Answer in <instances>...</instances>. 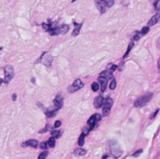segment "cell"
<instances>
[{
  "mask_svg": "<svg viewBox=\"0 0 160 159\" xmlns=\"http://www.w3.org/2000/svg\"><path fill=\"white\" fill-rule=\"evenodd\" d=\"M48 151H43V152H42L40 154H39L38 158V159H45L47 157V156H48Z\"/></svg>",
  "mask_w": 160,
  "mask_h": 159,
  "instance_id": "obj_25",
  "label": "cell"
},
{
  "mask_svg": "<svg viewBox=\"0 0 160 159\" xmlns=\"http://www.w3.org/2000/svg\"><path fill=\"white\" fill-rule=\"evenodd\" d=\"M5 82L9 83L13 76V68L11 65H7L5 67Z\"/></svg>",
  "mask_w": 160,
  "mask_h": 159,
  "instance_id": "obj_5",
  "label": "cell"
},
{
  "mask_svg": "<svg viewBox=\"0 0 160 159\" xmlns=\"http://www.w3.org/2000/svg\"><path fill=\"white\" fill-rule=\"evenodd\" d=\"M134 42H131V44H130V45H128V51H127V52L125 53V55H123V58H126L127 56L128 55V54H129V53H130V51H131V49H132V48H133V47H134Z\"/></svg>",
  "mask_w": 160,
  "mask_h": 159,
  "instance_id": "obj_21",
  "label": "cell"
},
{
  "mask_svg": "<svg viewBox=\"0 0 160 159\" xmlns=\"http://www.w3.org/2000/svg\"><path fill=\"white\" fill-rule=\"evenodd\" d=\"M60 126H61V122L59 121V120H58V121H56V123H55V125H54L55 127L58 128V127H59Z\"/></svg>",
  "mask_w": 160,
  "mask_h": 159,
  "instance_id": "obj_33",
  "label": "cell"
},
{
  "mask_svg": "<svg viewBox=\"0 0 160 159\" xmlns=\"http://www.w3.org/2000/svg\"><path fill=\"white\" fill-rule=\"evenodd\" d=\"M49 34L51 35H58V34H60V33H59V27H55L50 29Z\"/></svg>",
  "mask_w": 160,
  "mask_h": 159,
  "instance_id": "obj_17",
  "label": "cell"
},
{
  "mask_svg": "<svg viewBox=\"0 0 160 159\" xmlns=\"http://www.w3.org/2000/svg\"><path fill=\"white\" fill-rule=\"evenodd\" d=\"M114 4V0H106L105 1V5H106L107 7H111V6H113Z\"/></svg>",
  "mask_w": 160,
  "mask_h": 159,
  "instance_id": "obj_28",
  "label": "cell"
},
{
  "mask_svg": "<svg viewBox=\"0 0 160 159\" xmlns=\"http://www.w3.org/2000/svg\"><path fill=\"white\" fill-rule=\"evenodd\" d=\"M47 143H48V146H49L50 147H54L55 145H56V140H55L54 137H50Z\"/></svg>",
  "mask_w": 160,
  "mask_h": 159,
  "instance_id": "obj_18",
  "label": "cell"
},
{
  "mask_svg": "<svg viewBox=\"0 0 160 159\" xmlns=\"http://www.w3.org/2000/svg\"><path fill=\"white\" fill-rule=\"evenodd\" d=\"M158 70H159V72L160 73V58L158 60Z\"/></svg>",
  "mask_w": 160,
  "mask_h": 159,
  "instance_id": "obj_36",
  "label": "cell"
},
{
  "mask_svg": "<svg viewBox=\"0 0 160 159\" xmlns=\"http://www.w3.org/2000/svg\"><path fill=\"white\" fill-rule=\"evenodd\" d=\"M31 147L36 148L38 146V142L36 140H29L28 141L24 142L23 143H22V147Z\"/></svg>",
  "mask_w": 160,
  "mask_h": 159,
  "instance_id": "obj_8",
  "label": "cell"
},
{
  "mask_svg": "<svg viewBox=\"0 0 160 159\" xmlns=\"http://www.w3.org/2000/svg\"><path fill=\"white\" fill-rule=\"evenodd\" d=\"M100 76L101 77H104L106 78V80H110L112 79V72H111L110 70H105V71L102 72L100 73Z\"/></svg>",
  "mask_w": 160,
  "mask_h": 159,
  "instance_id": "obj_12",
  "label": "cell"
},
{
  "mask_svg": "<svg viewBox=\"0 0 160 159\" xmlns=\"http://www.w3.org/2000/svg\"><path fill=\"white\" fill-rule=\"evenodd\" d=\"M16 98H17V94H14L12 95V100H13V101H16Z\"/></svg>",
  "mask_w": 160,
  "mask_h": 159,
  "instance_id": "obj_37",
  "label": "cell"
},
{
  "mask_svg": "<svg viewBox=\"0 0 160 159\" xmlns=\"http://www.w3.org/2000/svg\"><path fill=\"white\" fill-rule=\"evenodd\" d=\"M74 1H76V0H72V2H73Z\"/></svg>",
  "mask_w": 160,
  "mask_h": 159,
  "instance_id": "obj_40",
  "label": "cell"
},
{
  "mask_svg": "<svg viewBox=\"0 0 160 159\" xmlns=\"http://www.w3.org/2000/svg\"><path fill=\"white\" fill-rule=\"evenodd\" d=\"M42 27L44 28V30L45 31H48V30H50V25L49 24H47V23H43L42 24Z\"/></svg>",
  "mask_w": 160,
  "mask_h": 159,
  "instance_id": "obj_31",
  "label": "cell"
},
{
  "mask_svg": "<svg viewBox=\"0 0 160 159\" xmlns=\"http://www.w3.org/2000/svg\"><path fill=\"white\" fill-rule=\"evenodd\" d=\"M62 98L60 95H58L54 100V110L56 111L60 108L62 105Z\"/></svg>",
  "mask_w": 160,
  "mask_h": 159,
  "instance_id": "obj_6",
  "label": "cell"
},
{
  "mask_svg": "<svg viewBox=\"0 0 160 159\" xmlns=\"http://www.w3.org/2000/svg\"><path fill=\"white\" fill-rule=\"evenodd\" d=\"M52 56L51 55H45V57L42 59V62H43L44 65L47 67H50L52 65Z\"/></svg>",
  "mask_w": 160,
  "mask_h": 159,
  "instance_id": "obj_10",
  "label": "cell"
},
{
  "mask_svg": "<svg viewBox=\"0 0 160 159\" xmlns=\"http://www.w3.org/2000/svg\"><path fill=\"white\" fill-rule=\"evenodd\" d=\"M104 104V98L102 96H98L95 98V101H94V105L96 108H99Z\"/></svg>",
  "mask_w": 160,
  "mask_h": 159,
  "instance_id": "obj_9",
  "label": "cell"
},
{
  "mask_svg": "<svg viewBox=\"0 0 160 159\" xmlns=\"http://www.w3.org/2000/svg\"><path fill=\"white\" fill-rule=\"evenodd\" d=\"M155 7L157 10H159L160 9V0H158L156 3H155Z\"/></svg>",
  "mask_w": 160,
  "mask_h": 159,
  "instance_id": "obj_32",
  "label": "cell"
},
{
  "mask_svg": "<svg viewBox=\"0 0 160 159\" xmlns=\"http://www.w3.org/2000/svg\"><path fill=\"white\" fill-rule=\"evenodd\" d=\"M3 82V80H2V79H1V78H0V85H1L2 84V83Z\"/></svg>",
  "mask_w": 160,
  "mask_h": 159,
  "instance_id": "obj_38",
  "label": "cell"
},
{
  "mask_svg": "<svg viewBox=\"0 0 160 159\" xmlns=\"http://www.w3.org/2000/svg\"><path fill=\"white\" fill-rule=\"evenodd\" d=\"M152 93H147L145 94H144L143 96H141L140 98H138L135 101V102H134V106L137 108L143 107V106L145 105L148 101H150V100L152 99Z\"/></svg>",
  "mask_w": 160,
  "mask_h": 159,
  "instance_id": "obj_1",
  "label": "cell"
},
{
  "mask_svg": "<svg viewBox=\"0 0 160 159\" xmlns=\"http://www.w3.org/2000/svg\"><path fill=\"white\" fill-rule=\"evenodd\" d=\"M159 19H160V12H157V13L155 14V15L153 16L151 19H150L149 21H148V27H149V26H154L155 24H156V23L159 22Z\"/></svg>",
  "mask_w": 160,
  "mask_h": 159,
  "instance_id": "obj_7",
  "label": "cell"
},
{
  "mask_svg": "<svg viewBox=\"0 0 160 159\" xmlns=\"http://www.w3.org/2000/svg\"><path fill=\"white\" fill-rule=\"evenodd\" d=\"M117 65H112V67H111V69L109 70H110L111 72H113V71H115L116 70H117Z\"/></svg>",
  "mask_w": 160,
  "mask_h": 159,
  "instance_id": "obj_35",
  "label": "cell"
},
{
  "mask_svg": "<svg viewBox=\"0 0 160 159\" xmlns=\"http://www.w3.org/2000/svg\"><path fill=\"white\" fill-rule=\"evenodd\" d=\"M74 25H75V29L73 30V32H72V36H73V37H76V36H78V34H79L80 33V31H81V26H82V24L81 23H76L74 22Z\"/></svg>",
  "mask_w": 160,
  "mask_h": 159,
  "instance_id": "obj_13",
  "label": "cell"
},
{
  "mask_svg": "<svg viewBox=\"0 0 160 159\" xmlns=\"http://www.w3.org/2000/svg\"><path fill=\"white\" fill-rule=\"evenodd\" d=\"M1 49H2V48H0V51H1Z\"/></svg>",
  "mask_w": 160,
  "mask_h": 159,
  "instance_id": "obj_42",
  "label": "cell"
},
{
  "mask_svg": "<svg viewBox=\"0 0 160 159\" xmlns=\"http://www.w3.org/2000/svg\"><path fill=\"white\" fill-rule=\"evenodd\" d=\"M61 134V132L60 130H58V129H54V130H52L51 132V135L52 136V137H56V138H58V137L60 136Z\"/></svg>",
  "mask_w": 160,
  "mask_h": 159,
  "instance_id": "obj_20",
  "label": "cell"
},
{
  "mask_svg": "<svg viewBox=\"0 0 160 159\" xmlns=\"http://www.w3.org/2000/svg\"><path fill=\"white\" fill-rule=\"evenodd\" d=\"M102 118V116L100 114H95V115H93L92 116H91V118H89L88 121V126H89V128H90V129L92 130V129L94 128V126H95V125L96 124V123L98 121H100Z\"/></svg>",
  "mask_w": 160,
  "mask_h": 159,
  "instance_id": "obj_4",
  "label": "cell"
},
{
  "mask_svg": "<svg viewBox=\"0 0 160 159\" xmlns=\"http://www.w3.org/2000/svg\"><path fill=\"white\" fill-rule=\"evenodd\" d=\"M112 104H113V101H112V98H109L105 101L104 104H103V108H102L103 116H107V115H109Z\"/></svg>",
  "mask_w": 160,
  "mask_h": 159,
  "instance_id": "obj_2",
  "label": "cell"
},
{
  "mask_svg": "<svg viewBox=\"0 0 160 159\" xmlns=\"http://www.w3.org/2000/svg\"><path fill=\"white\" fill-rule=\"evenodd\" d=\"M142 37V34H141V32H138V31H137V32H135L134 34V35L132 36V40L134 41H138L140 39V37Z\"/></svg>",
  "mask_w": 160,
  "mask_h": 159,
  "instance_id": "obj_22",
  "label": "cell"
},
{
  "mask_svg": "<svg viewBox=\"0 0 160 159\" xmlns=\"http://www.w3.org/2000/svg\"><path fill=\"white\" fill-rule=\"evenodd\" d=\"M47 146H48V143H47L46 142H42V143H40L41 149H43V150L47 149Z\"/></svg>",
  "mask_w": 160,
  "mask_h": 159,
  "instance_id": "obj_30",
  "label": "cell"
},
{
  "mask_svg": "<svg viewBox=\"0 0 160 159\" xmlns=\"http://www.w3.org/2000/svg\"><path fill=\"white\" fill-rule=\"evenodd\" d=\"M83 87H84V83H83L80 79H77L76 80H74V82L73 83V84L68 87L67 90H68V91L70 92V93H73V92H75L77 91V90L81 89Z\"/></svg>",
  "mask_w": 160,
  "mask_h": 159,
  "instance_id": "obj_3",
  "label": "cell"
},
{
  "mask_svg": "<svg viewBox=\"0 0 160 159\" xmlns=\"http://www.w3.org/2000/svg\"><path fill=\"white\" fill-rule=\"evenodd\" d=\"M116 87H117V81H116L115 79H113L111 81L110 84H109V88H110L111 90H114V89L116 88Z\"/></svg>",
  "mask_w": 160,
  "mask_h": 159,
  "instance_id": "obj_27",
  "label": "cell"
},
{
  "mask_svg": "<svg viewBox=\"0 0 160 159\" xmlns=\"http://www.w3.org/2000/svg\"><path fill=\"white\" fill-rule=\"evenodd\" d=\"M142 151H143V150H142V149L139 150V151H138L137 152L134 153V157H137V156H138L139 154H141V153H142Z\"/></svg>",
  "mask_w": 160,
  "mask_h": 159,
  "instance_id": "obj_34",
  "label": "cell"
},
{
  "mask_svg": "<svg viewBox=\"0 0 160 159\" xmlns=\"http://www.w3.org/2000/svg\"><path fill=\"white\" fill-rule=\"evenodd\" d=\"M87 153V151L83 148H76L73 151V154L76 156H83Z\"/></svg>",
  "mask_w": 160,
  "mask_h": 159,
  "instance_id": "obj_14",
  "label": "cell"
},
{
  "mask_svg": "<svg viewBox=\"0 0 160 159\" xmlns=\"http://www.w3.org/2000/svg\"><path fill=\"white\" fill-rule=\"evenodd\" d=\"M148 31H149V27H148V26H145V27L142 28V31H141V34H142V36L145 35V34H146Z\"/></svg>",
  "mask_w": 160,
  "mask_h": 159,
  "instance_id": "obj_29",
  "label": "cell"
},
{
  "mask_svg": "<svg viewBox=\"0 0 160 159\" xmlns=\"http://www.w3.org/2000/svg\"><path fill=\"white\" fill-rule=\"evenodd\" d=\"M69 28H70V26H69L68 25H67V24L62 25L61 26H59V33L62 34H66V33L68 31Z\"/></svg>",
  "mask_w": 160,
  "mask_h": 159,
  "instance_id": "obj_15",
  "label": "cell"
},
{
  "mask_svg": "<svg viewBox=\"0 0 160 159\" xmlns=\"http://www.w3.org/2000/svg\"><path fill=\"white\" fill-rule=\"evenodd\" d=\"M92 89L93 91H98V90H99V85H98V83H93V84H92Z\"/></svg>",
  "mask_w": 160,
  "mask_h": 159,
  "instance_id": "obj_26",
  "label": "cell"
},
{
  "mask_svg": "<svg viewBox=\"0 0 160 159\" xmlns=\"http://www.w3.org/2000/svg\"><path fill=\"white\" fill-rule=\"evenodd\" d=\"M56 114V111H54V110H49L45 112V115H46V116L48 117V118H52V117L55 116Z\"/></svg>",
  "mask_w": 160,
  "mask_h": 159,
  "instance_id": "obj_19",
  "label": "cell"
},
{
  "mask_svg": "<svg viewBox=\"0 0 160 159\" xmlns=\"http://www.w3.org/2000/svg\"><path fill=\"white\" fill-rule=\"evenodd\" d=\"M98 81H99L100 84H101V90L102 92H104L106 89V86H107V80L104 77H98Z\"/></svg>",
  "mask_w": 160,
  "mask_h": 159,
  "instance_id": "obj_11",
  "label": "cell"
},
{
  "mask_svg": "<svg viewBox=\"0 0 160 159\" xmlns=\"http://www.w3.org/2000/svg\"><path fill=\"white\" fill-rule=\"evenodd\" d=\"M90 131H91L90 128H89V126L87 125V126H85L82 129V134H83V135L86 136V135H88V132H90Z\"/></svg>",
  "mask_w": 160,
  "mask_h": 159,
  "instance_id": "obj_23",
  "label": "cell"
},
{
  "mask_svg": "<svg viewBox=\"0 0 160 159\" xmlns=\"http://www.w3.org/2000/svg\"><path fill=\"white\" fill-rule=\"evenodd\" d=\"M106 157H107V156H104V157H102V159H106Z\"/></svg>",
  "mask_w": 160,
  "mask_h": 159,
  "instance_id": "obj_39",
  "label": "cell"
},
{
  "mask_svg": "<svg viewBox=\"0 0 160 159\" xmlns=\"http://www.w3.org/2000/svg\"><path fill=\"white\" fill-rule=\"evenodd\" d=\"M96 6H97V7H98V9H99L100 11H101V12L102 13H104L105 12H106V6H104V5L102 4V2H96Z\"/></svg>",
  "mask_w": 160,
  "mask_h": 159,
  "instance_id": "obj_16",
  "label": "cell"
},
{
  "mask_svg": "<svg viewBox=\"0 0 160 159\" xmlns=\"http://www.w3.org/2000/svg\"><path fill=\"white\" fill-rule=\"evenodd\" d=\"M84 137H85V136L83 135V134H81V135L80 136L79 140H78V144H79V146L82 147L83 145H84Z\"/></svg>",
  "mask_w": 160,
  "mask_h": 159,
  "instance_id": "obj_24",
  "label": "cell"
},
{
  "mask_svg": "<svg viewBox=\"0 0 160 159\" xmlns=\"http://www.w3.org/2000/svg\"><path fill=\"white\" fill-rule=\"evenodd\" d=\"M101 1H106V0H101Z\"/></svg>",
  "mask_w": 160,
  "mask_h": 159,
  "instance_id": "obj_41",
  "label": "cell"
}]
</instances>
